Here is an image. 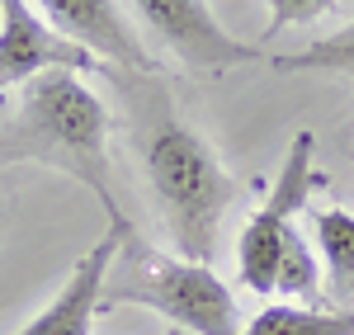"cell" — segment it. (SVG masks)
Listing matches in <instances>:
<instances>
[{"mask_svg": "<svg viewBox=\"0 0 354 335\" xmlns=\"http://www.w3.org/2000/svg\"><path fill=\"white\" fill-rule=\"evenodd\" d=\"M128 5L137 15V28L198 76H222L232 66H250L265 57L255 43L232 38L208 10V0H128Z\"/></svg>", "mask_w": 354, "mask_h": 335, "instance_id": "5", "label": "cell"}, {"mask_svg": "<svg viewBox=\"0 0 354 335\" xmlns=\"http://www.w3.org/2000/svg\"><path fill=\"white\" fill-rule=\"evenodd\" d=\"M165 335H185V331H165Z\"/></svg>", "mask_w": 354, "mask_h": 335, "instance_id": "14", "label": "cell"}, {"mask_svg": "<svg viewBox=\"0 0 354 335\" xmlns=\"http://www.w3.org/2000/svg\"><path fill=\"white\" fill-rule=\"evenodd\" d=\"M241 335H354V312L312 303H270L241 326Z\"/></svg>", "mask_w": 354, "mask_h": 335, "instance_id": "9", "label": "cell"}, {"mask_svg": "<svg viewBox=\"0 0 354 335\" xmlns=\"http://www.w3.org/2000/svg\"><path fill=\"white\" fill-rule=\"evenodd\" d=\"M322 288V260L317 246L307 241V231L293 227L283 251H279V269H274V298H288V303H312Z\"/></svg>", "mask_w": 354, "mask_h": 335, "instance_id": "11", "label": "cell"}, {"mask_svg": "<svg viewBox=\"0 0 354 335\" xmlns=\"http://www.w3.org/2000/svg\"><path fill=\"white\" fill-rule=\"evenodd\" d=\"M137 151L161 227L170 231V246L185 260L208 265L218 251L222 213L236 198V180L218 161L213 142L175 113L170 95L151 90L137 113Z\"/></svg>", "mask_w": 354, "mask_h": 335, "instance_id": "1", "label": "cell"}, {"mask_svg": "<svg viewBox=\"0 0 354 335\" xmlns=\"http://www.w3.org/2000/svg\"><path fill=\"white\" fill-rule=\"evenodd\" d=\"M5 161H33L71 175L100 198L113 227H128L118 194H113L109 161V104L76 76V71H43L19 90V104L0 133Z\"/></svg>", "mask_w": 354, "mask_h": 335, "instance_id": "2", "label": "cell"}, {"mask_svg": "<svg viewBox=\"0 0 354 335\" xmlns=\"http://www.w3.org/2000/svg\"><path fill=\"white\" fill-rule=\"evenodd\" d=\"M265 10H270L265 33H279V28L317 24L322 15H330V10H335V0H265Z\"/></svg>", "mask_w": 354, "mask_h": 335, "instance_id": "13", "label": "cell"}, {"mask_svg": "<svg viewBox=\"0 0 354 335\" xmlns=\"http://www.w3.org/2000/svg\"><path fill=\"white\" fill-rule=\"evenodd\" d=\"M312 236L322 251V269H326L330 288L340 298L354 293V213L345 208H317L312 213Z\"/></svg>", "mask_w": 354, "mask_h": 335, "instance_id": "10", "label": "cell"}, {"mask_svg": "<svg viewBox=\"0 0 354 335\" xmlns=\"http://www.w3.org/2000/svg\"><path fill=\"white\" fill-rule=\"evenodd\" d=\"M312 146L317 137L302 128L293 133L288 151H283V166H279V180L270 184L265 203L250 213V222L241 227V241H236V269H241V283L255 293V298H274V269H279V251L288 241V231L298 227V218L312 203V189L322 184V170L312 166Z\"/></svg>", "mask_w": 354, "mask_h": 335, "instance_id": "4", "label": "cell"}, {"mask_svg": "<svg viewBox=\"0 0 354 335\" xmlns=\"http://www.w3.org/2000/svg\"><path fill=\"white\" fill-rule=\"evenodd\" d=\"M350 298H354V293H350Z\"/></svg>", "mask_w": 354, "mask_h": 335, "instance_id": "15", "label": "cell"}, {"mask_svg": "<svg viewBox=\"0 0 354 335\" xmlns=\"http://www.w3.org/2000/svg\"><path fill=\"white\" fill-rule=\"evenodd\" d=\"M274 71H330V76H354V24L335 28L326 38L307 43L298 52H274Z\"/></svg>", "mask_w": 354, "mask_h": 335, "instance_id": "12", "label": "cell"}, {"mask_svg": "<svg viewBox=\"0 0 354 335\" xmlns=\"http://www.w3.org/2000/svg\"><path fill=\"white\" fill-rule=\"evenodd\" d=\"M38 15L66 33L71 43H81L85 52H95L100 61H109L113 71H137V76H151L156 71V57L147 52L142 33L128 24L123 5L118 0H33Z\"/></svg>", "mask_w": 354, "mask_h": 335, "instance_id": "7", "label": "cell"}, {"mask_svg": "<svg viewBox=\"0 0 354 335\" xmlns=\"http://www.w3.org/2000/svg\"><path fill=\"white\" fill-rule=\"evenodd\" d=\"M128 236H133V227H113V222L104 227V236L71 265V274H66L62 288H57V298L38 312L19 335H90L95 312H100V303H104L109 265H113V255H118V246H123Z\"/></svg>", "mask_w": 354, "mask_h": 335, "instance_id": "8", "label": "cell"}, {"mask_svg": "<svg viewBox=\"0 0 354 335\" xmlns=\"http://www.w3.org/2000/svg\"><path fill=\"white\" fill-rule=\"evenodd\" d=\"M147 307L185 335H241V312L213 265L151 251L137 231L118 246L100 307Z\"/></svg>", "mask_w": 354, "mask_h": 335, "instance_id": "3", "label": "cell"}, {"mask_svg": "<svg viewBox=\"0 0 354 335\" xmlns=\"http://www.w3.org/2000/svg\"><path fill=\"white\" fill-rule=\"evenodd\" d=\"M43 71H104L113 66L85 52L81 43H71L66 33H57L33 0H0V95H10L15 85L38 81Z\"/></svg>", "mask_w": 354, "mask_h": 335, "instance_id": "6", "label": "cell"}]
</instances>
